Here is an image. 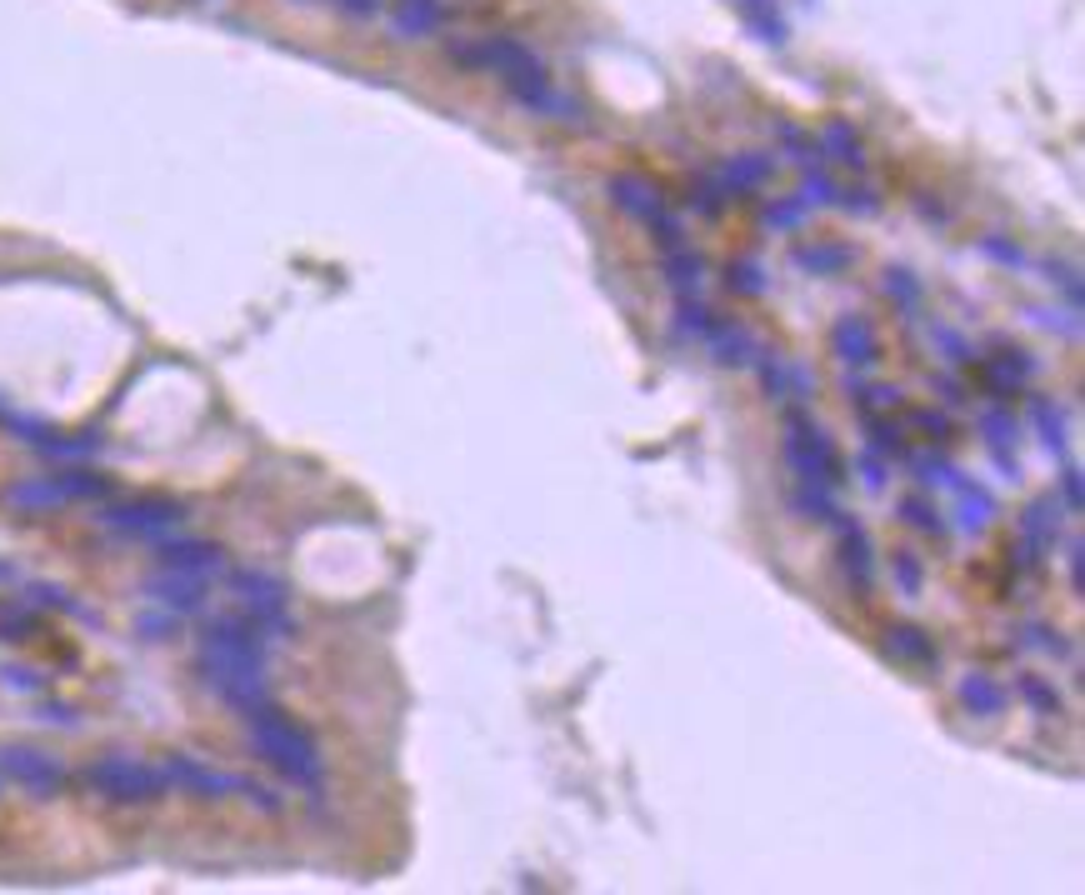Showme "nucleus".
Here are the masks:
<instances>
[{
    "instance_id": "412c9836",
    "label": "nucleus",
    "mask_w": 1085,
    "mask_h": 895,
    "mask_svg": "<svg viewBox=\"0 0 1085 895\" xmlns=\"http://www.w3.org/2000/svg\"><path fill=\"white\" fill-rule=\"evenodd\" d=\"M145 591H151L161 605H171V611H181V615H185V611H201V605H205V585L195 581V575H181V571H165V575H155V581L145 585Z\"/></svg>"
},
{
    "instance_id": "09e8293b",
    "label": "nucleus",
    "mask_w": 1085,
    "mask_h": 895,
    "mask_svg": "<svg viewBox=\"0 0 1085 895\" xmlns=\"http://www.w3.org/2000/svg\"><path fill=\"white\" fill-rule=\"evenodd\" d=\"M941 391H945V401L951 405H961L965 395H961V381H951V375H941Z\"/></svg>"
},
{
    "instance_id": "1a4fd4ad",
    "label": "nucleus",
    "mask_w": 1085,
    "mask_h": 895,
    "mask_svg": "<svg viewBox=\"0 0 1085 895\" xmlns=\"http://www.w3.org/2000/svg\"><path fill=\"white\" fill-rule=\"evenodd\" d=\"M0 771L11 775L16 785H26V791H61L66 785V765L56 761V755H41V751H26V745H6L0 751Z\"/></svg>"
},
{
    "instance_id": "5701e85b",
    "label": "nucleus",
    "mask_w": 1085,
    "mask_h": 895,
    "mask_svg": "<svg viewBox=\"0 0 1085 895\" xmlns=\"http://www.w3.org/2000/svg\"><path fill=\"white\" fill-rule=\"evenodd\" d=\"M885 651H891L895 661H911V665L935 661V641L925 631H915V625H891V631H885Z\"/></svg>"
},
{
    "instance_id": "0eeeda50",
    "label": "nucleus",
    "mask_w": 1085,
    "mask_h": 895,
    "mask_svg": "<svg viewBox=\"0 0 1085 895\" xmlns=\"http://www.w3.org/2000/svg\"><path fill=\"white\" fill-rule=\"evenodd\" d=\"M111 531L121 535H141V541H161L165 531L181 525V505L175 501H131V505H115V511L101 515Z\"/></svg>"
},
{
    "instance_id": "7ed1b4c3",
    "label": "nucleus",
    "mask_w": 1085,
    "mask_h": 895,
    "mask_svg": "<svg viewBox=\"0 0 1085 895\" xmlns=\"http://www.w3.org/2000/svg\"><path fill=\"white\" fill-rule=\"evenodd\" d=\"M611 201L621 205L625 215H635L641 225H651L655 241H661V251H671V245H685L681 215L665 205V195L655 191L645 175H615V181H611Z\"/></svg>"
},
{
    "instance_id": "9b49d317",
    "label": "nucleus",
    "mask_w": 1085,
    "mask_h": 895,
    "mask_svg": "<svg viewBox=\"0 0 1085 895\" xmlns=\"http://www.w3.org/2000/svg\"><path fill=\"white\" fill-rule=\"evenodd\" d=\"M165 785H185V791L211 795V801H215V795H231V791H251L241 775L211 771V765L191 761V755H171V761H165Z\"/></svg>"
},
{
    "instance_id": "6ab92c4d",
    "label": "nucleus",
    "mask_w": 1085,
    "mask_h": 895,
    "mask_svg": "<svg viewBox=\"0 0 1085 895\" xmlns=\"http://www.w3.org/2000/svg\"><path fill=\"white\" fill-rule=\"evenodd\" d=\"M775 171L771 155H735L731 165H721V175H715V191L721 195H745L755 191V185H765Z\"/></svg>"
},
{
    "instance_id": "a878e982",
    "label": "nucleus",
    "mask_w": 1085,
    "mask_h": 895,
    "mask_svg": "<svg viewBox=\"0 0 1085 895\" xmlns=\"http://www.w3.org/2000/svg\"><path fill=\"white\" fill-rule=\"evenodd\" d=\"M901 521L911 525V531H921V535H945V531H951V521L941 515V505H935L931 495H905Z\"/></svg>"
},
{
    "instance_id": "20e7f679",
    "label": "nucleus",
    "mask_w": 1085,
    "mask_h": 895,
    "mask_svg": "<svg viewBox=\"0 0 1085 895\" xmlns=\"http://www.w3.org/2000/svg\"><path fill=\"white\" fill-rule=\"evenodd\" d=\"M86 781L106 795V801H155L165 791V771L135 761V755H106L86 771Z\"/></svg>"
},
{
    "instance_id": "58836bf2",
    "label": "nucleus",
    "mask_w": 1085,
    "mask_h": 895,
    "mask_svg": "<svg viewBox=\"0 0 1085 895\" xmlns=\"http://www.w3.org/2000/svg\"><path fill=\"white\" fill-rule=\"evenodd\" d=\"M825 151H831L835 161H845V165H865L861 145L851 141V131H845V125H831V131H825Z\"/></svg>"
},
{
    "instance_id": "393cba45",
    "label": "nucleus",
    "mask_w": 1085,
    "mask_h": 895,
    "mask_svg": "<svg viewBox=\"0 0 1085 895\" xmlns=\"http://www.w3.org/2000/svg\"><path fill=\"white\" fill-rule=\"evenodd\" d=\"M855 261L851 245H795V265L811 275H835Z\"/></svg>"
},
{
    "instance_id": "c03bdc74",
    "label": "nucleus",
    "mask_w": 1085,
    "mask_h": 895,
    "mask_svg": "<svg viewBox=\"0 0 1085 895\" xmlns=\"http://www.w3.org/2000/svg\"><path fill=\"white\" fill-rule=\"evenodd\" d=\"M911 425L915 431H931V441H945V435H951V421H945L941 411H915Z\"/></svg>"
},
{
    "instance_id": "2eb2a0df",
    "label": "nucleus",
    "mask_w": 1085,
    "mask_h": 895,
    "mask_svg": "<svg viewBox=\"0 0 1085 895\" xmlns=\"http://www.w3.org/2000/svg\"><path fill=\"white\" fill-rule=\"evenodd\" d=\"M1035 375V361L1025 351H1001V355H981V381L985 391L995 395V401H1005V395L1025 391V381Z\"/></svg>"
},
{
    "instance_id": "ea45409f",
    "label": "nucleus",
    "mask_w": 1085,
    "mask_h": 895,
    "mask_svg": "<svg viewBox=\"0 0 1085 895\" xmlns=\"http://www.w3.org/2000/svg\"><path fill=\"white\" fill-rule=\"evenodd\" d=\"M835 195H841V191H835V181H831V175H821V171L801 181V201L811 205V211H815V205H835Z\"/></svg>"
},
{
    "instance_id": "9d476101",
    "label": "nucleus",
    "mask_w": 1085,
    "mask_h": 895,
    "mask_svg": "<svg viewBox=\"0 0 1085 895\" xmlns=\"http://www.w3.org/2000/svg\"><path fill=\"white\" fill-rule=\"evenodd\" d=\"M701 345L711 351L715 365H725V371H745V365H755V361H761V351H765V345L755 341L751 325H741V321H715L711 331H705Z\"/></svg>"
},
{
    "instance_id": "473e14b6",
    "label": "nucleus",
    "mask_w": 1085,
    "mask_h": 895,
    "mask_svg": "<svg viewBox=\"0 0 1085 895\" xmlns=\"http://www.w3.org/2000/svg\"><path fill=\"white\" fill-rule=\"evenodd\" d=\"M1021 645H1031V651L1051 655V661H1071V641H1065L1061 631H1051V625H1041V621L1025 625V631H1021Z\"/></svg>"
},
{
    "instance_id": "f3484780",
    "label": "nucleus",
    "mask_w": 1085,
    "mask_h": 895,
    "mask_svg": "<svg viewBox=\"0 0 1085 895\" xmlns=\"http://www.w3.org/2000/svg\"><path fill=\"white\" fill-rule=\"evenodd\" d=\"M955 695H961V705L971 715H1005V705H1011V691H1005L1001 681H995L991 671H971V675H961V685H955Z\"/></svg>"
},
{
    "instance_id": "a18cd8bd",
    "label": "nucleus",
    "mask_w": 1085,
    "mask_h": 895,
    "mask_svg": "<svg viewBox=\"0 0 1085 895\" xmlns=\"http://www.w3.org/2000/svg\"><path fill=\"white\" fill-rule=\"evenodd\" d=\"M1065 565H1071V585L1081 591V585H1085V545H1081V535L1065 541Z\"/></svg>"
},
{
    "instance_id": "c9c22d12",
    "label": "nucleus",
    "mask_w": 1085,
    "mask_h": 895,
    "mask_svg": "<svg viewBox=\"0 0 1085 895\" xmlns=\"http://www.w3.org/2000/svg\"><path fill=\"white\" fill-rule=\"evenodd\" d=\"M975 251L985 255V261H995V265H1011V271H1021V265H1031V255L1021 251L1015 241H1005V235H985Z\"/></svg>"
},
{
    "instance_id": "f8f14e48",
    "label": "nucleus",
    "mask_w": 1085,
    "mask_h": 895,
    "mask_svg": "<svg viewBox=\"0 0 1085 895\" xmlns=\"http://www.w3.org/2000/svg\"><path fill=\"white\" fill-rule=\"evenodd\" d=\"M835 535H841V571H845V581L855 585V591H871L875 585V551H871V535L861 531V525L851 521V515H841L835 521Z\"/></svg>"
},
{
    "instance_id": "b1692460",
    "label": "nucleus",
    "mask_w": 1085,
    "mask_h": 895,
    "mask_svg": "<svg viewBox=\"0 0 1085 895\" xmlns=\"http://www.w3.org/2000/svg\"><path fill=\"white\" fill-rule=\"evenodd\" d=\"M1031 421H1035V431H1041L1045 451H1051V455H1065L1071 435H1065V411H1061V405H1051L1045 395H1035V401H1031Z\"/></svg>"
},
{
    "instance_id": "c756f323",
    "label": "nucleus",
    "mask_w": 1085,
    "mask_h": 895,
    "mask_svg": "<svg viewBox=\"0 0 1085 895\" xmlns=\"http://www.w3.org/2000/svg\"><path fill=\"white\" fill-rule=\"evenodd\" d=\"M711 325H715V315L705 311L695 295H681V305H675V335H681V341H705Z\"/></svg>"
},
{
    "instance_id": "4c0bfd02",
    "label": "nucleus",
    "mask_w": 1085,
    "mask_h": 895,
    "mask_svg": "<svg viewBox=\"0 0 1085 895\" xmlns=\"http://www.w3.org/2000/svg\"><path fill=\"white\" fill-rule=\"evenodd\" d=\"M885 295H891L901 311H915L921 305V281L911 271H885Z\"/></svg>"
},
{
    "instance_id": "7c9ffc66",
    "label": "nucleus",
    "mask_w": 1085,
    "mask_h": 895,
    "mask_svg": "<svg viewBox=\"0 0 1085 895\" xmlns=\"http://www.w3.org/2000/svg\"><path fill=\"white\" fill-rule=\"evenodd\" d=\"M845 391H851V401L861 405V411H895V405H901V391H895V385H865L861 375H855V381L845 375Z\"/></svg>"
},
{
    "instance_id": "c85d7f7f",
    "label": "nucleus",
    "mask_w": 1085,
    "mask_h": 895,
    "mask_svg": "<svg viewBox=\"0 0 1085 895\" xmlns=\"http://www.w3.org/2000/svg\"><path fill=\"white\" fill-rule=\"evenodd\" d=\"M1015 695H1021L1035 715H1061V691H1055L1045 675H1031V671L1015 675Z\"/></svg>"
},
{
    "instance_id": "f704fd0d",
    "label": "nucleus",
    "mask_w": 1085,
    "mask_h": 895,
    "mask_svg": "<svg viewBox=\"0 0 1085 895\" xmlns=\"http://www.w3.org/2000/svg\"><path fill=\"white\" fill-rule=\"evenodd\" d=\"M725 285H731L735 295H765V271L761 261H731V271H725Z\"/></svg>"
},
{
    "instance_id": "a211bd4d",
    "label": "nucleus",
    "mask_w": 1085,
    "mask_h": 895,
    "mask_svg": "<svg viewBox=\"0 0 1085 895\" xmlns=\"http://www.w3.org/2000/svg\"><path fill=\"white\" fill-rule=\"evenodd\" d=\"M791 505L801 521H815V525H835L845 515L841 501H835V485H821V481H795Z\"/></svg>"
},
{
    "instance_id": "a19ab883",
    "label": "nucleus",
    "mask_w": 1085,
    "mask_h": 895,
    "mask_svg": "<svg viewBox=\"0 0 1085 895\" xmlns=\"http://www.w3.org/2000/svg\"><path fill=\"white\" fill-rule=\"evenodd\" d=\"M1081 491H1085V485H1081V465H1065V471H1061V495H1055V501H1061V511L1065 515H1081Z\"/></svg>"
},
{
    "instance_id": "dca6fc26",
    "label": "nucleus",
    "mask_w": 1085,
    "mask_h": 895,
    "mask_svg": "<svg viewBox=\"0 0 1085 895\" xmlns=\"http://www.w3.org/2000/svg\"><path fill=\"white\" fill-rule=\"evenodd\" d=\"M161 565H165V571H181V575L205 581V575L221 571V551H215L211 541H165L161 545Z\"/></svg>"
},
{
    "instance_id": "6e6552de",
    "label": "nucleus",
    "mask_w": 1085,
    "mask_h": 895,
    "mask_svg": "<svg viewBox=\"0 0 1085 895\" xmlns=\"http://www.w3.org/2000/svg\"><path fill=\"white\" fill-rule=\"evenodd\" d=\"M831 355L845 365V371H871L881 361V335L865 315H841L831 325Z\"/></svg>"
},
{
    "instance_id": "2f4dec72",
    "label": "nucleus",
    "mask_w": 1085,
    "mask_h": 895,
    "mask_svg": "<svg viewBox=\"0 0 1085 895\" xmlns=\"http://www.w3.org/2000/svg\"><path fill=\"white\" fill-rule=\"evenodd\" d=\"M805 215H811V205H805L801 195H785V201H771V205H765V211H761V225H765V231H795V225H801Z\"/></svg>"
},
{
    "instance_id": "de8ad7c7",
    "label": "nucleus",
    "mask_w": 1085,
    "mask_h": 895,
    "mask_svg": "<svg viewBox=\"0 0 1085 895\" xmlns=\"http://www.w3.org/2000/svg\"><path fill=\"white\" fill-rule=\"evenodd\" d=\"M835 205H845V211H855V215H875V211H881V201H875L871 191H855V195H835Z\"/></svg>"
},
{
    "instance_id": "79ce46f5",
    "label": "nucleus",
    "mask_w": 1085,
    "mask_h": 895,
    "mask_svg": "<svg viewBox=\"0 0 1085 895\" xmlns=\"http://www.w3.org/2000/svg\"><path fill=\"white\" fill-rule=\"evenodd\" d=\"M861 481H865V491H881L885 485V455H875L871 445L861 451Z\"/></svg>"
},
{
    "instance_id": "f257e3e1",
    "label": "nucleus",
    "mask_w": 1085,
    "mask_h": 895,
    "mask_svg": "<svg viewBox=\"0 0 1085 895\" xmlns=\"http://www.w3.org/2000/svg\"><path fill=\"white\" fill-rule=\"evenodd\" d=\"M245 721H251L255 755H265V761H271L275 771L285 775V781L305 785V791H315V785H321V775H325L321 751H315V741L291 721V715H281L275 705H255Z\"/></svg>"
},
{
    "instance_id": "f03ea898",
    "label": "nucleus",
    "mask_w": 1085,
    "mask_h": 895,
    "mask_svg": "<svg viewBox=\"0 0 1085 895\" xmlns=\"http://www.w3.org/2000/svg\"><path fill=\"white\" fill-rule=\"evenodd\" d=\"M781 455H785V465H791L795 481H821V485L841 481V455H835V441L825 435V425L815 421V415L801 411V405L785 411Z\"/></svg>"
},
{
    "instance_id": "4468645a",
    "label": "nucleus",
    "mask_w": 1085,
    "mask_h": 895,
    "mask_svg": "<svg viewBox=\"0 0 1085 895\" xmlns=\"http://www.w3.org/2000/svg\"><path fill=\"white\" fill-rule=\"evenodd\" d=\"M981 431H985V445H991L995 465L1005 471V481H1015V475H1021V461H1015L1021 421H1015V411H1005V405H985V411H981Z\"/></svg>"
},
{
    "instance_id": "423d86ee",
    "label": "nucleus",
    "mask_w": 1085,
    "mask_h": 895,
    "mask_svg": "<svg viewBox=\"0 0 1085 895\" xmlns=\"http://www.w3.org/2000/svg\"><path fill=\"white\" fill-rule=\"evenodd\" d=\"M1061 521H1065V511H1061V501L1055 495H1041V501H1031L1021 511V565L1031 571V565H1041V555L1045 551H1055V541H1061Z\"/></svg>"
},
{
    "instance_id": "49530a36",
    "label": "nucleus",
    "mask_w": 1085,
    "mask_h": 895,
    "mask_svg": "<svg viewBox=\"0 0 1085 895\" xmlns=\"http://www.w3.org/2000/svg\"><path fill=\"white\" fill-rule=\"evenodd\" d=\"M721 205H725V195L715 191V185H701V191L691 195V211L695 215H721Z\"/></svg>"
},
{
    "instance_id": "e433bc0d",
    "label": "nucleus",
    "mask_w": 1085,
    "mask_h": 895,
    "mask_svg": "<svg viewBox=\"0 0 1085 895\" xmlns=\"http://www.w3.org/2000/svg\"><path fill=\"white\" fill-rule=\"evenodd\" d=\"M931 341L941 345V351H945V361H951V365H971V361H975L971 341H965L961 331H951V325H941V321H935V325H931Z\"/></svg>"
},
{
    "instance_id": "ddd939ff",
    "label": "nucleus",
    "mask_w": 1085,
    "mask_h": 895,
    "mask_svg": "<svg viewBox=\"0 0 1085 895\" xmlns=\"http://www.w3.org/2000/svg\"><path fill=\"white\" fill-rule=\"evenodd\" d=\"M755 371H761L771 401H801L805 405L815 395V375L805 371V365H791V361H781V355H771V351H761Z\"/></svg>"
},
{
    "instance_id": "37998d69",
    "label": "nucleus",
    "mask_w": 1085,
    "mask_h": 895,
    "mask_svg": "<svg viewBox=\"0 0 1085 895\" xmlns=\"http://www.w3.org/2000/svg\"><path fill=\"white\" fill-rule=\"evenodd\" d=\"M1051 285H1061L1065 301H1071V311H1081V275H1075L1071 265H1051Z\"/></svg>"
},
{
    "instance_id": "aec40b11",
    "label": "nucleus",
    "mask_w": 1085,
    "mask_h": 895,
    "mask_svg": "<svg viewBox=\"0 0 1085 895\" xmlns=\"http://www.w3.org/2000/svg\"><path fill=\"white\" fill-rule=\"evenodd\" d=\"M991 521H995V501H991V491H985V485H971V481L955 485V531L981 535Z\"/></svg>"
},
{
    "instance_id": "4be33fe9",
    "label": "nucleus",
    "mask_w": 1085,
    "mask_h": 895,
    "mask_svg": "<svg viewBox=\"0 0 1085 895\" xmlns=\"http://www.w3.org/2000/svg\"><path fill=\"white\" fill-rule=\"evenodd\" d=\"M661 271H665V281H671L675 295H695L705 281V261L695 255V245H671V251H661Z\"/></svg>"
},
{
    "instance_id": "39448f33",
    "label": "nucleus",
    "mask_w": 1085,
    "mask_h": 895,
    "mask_svg": "<svg viewBox=\"0 0 1085 895\" xmlns=\"http://www.w3.org/2000/svg\"><path fill=\"white\" fill-rule=\"evenodd\" d=\"M235 595H241L245 615H251L261 631L281 635L291 631V615H285V585L265 571H235Z\"/></svg>"
},
{
    "instance_id": "72a5a7b5",
    "label": "nucleus",
    "mask_w": 1085,
    "mask_h": 895,
    "mask_svg": "<svg viewBox=\"0 0 1085 895\" xmlns=\"http://www.w3.org/2000/svg\"><path fill=\"white\" fill-rule=\"evenodd\" d=\"M891 581H895V591H901L905 601H915V595H921L925 571H921V561H915V551H895L891 555Z\"/></svg>"
},
{
    "instance_id": "bb28decb",
    "label": "nucleus",
    "mask_w": 1085,
    "mask_h": 895,
    "mask_svg": "<svg viewBox=\"0 0 1085 895\" xmlns=\"http://www.w3.org/2000/svg\"><path fill=\"white\" fill-rule=\"evenodd\" d=\"M911 471H915V481H921L925 491H955V485L965 481L961 465H951L945 455H911Z\"/></svg>"
},
{
    "instance_id": "cd10ccee",
    "label": "nucleus",
    "mask_w": 1085,
    "mask_h": 895,
    "mask_svg": "<svg viewBox=\"0 0 1085 895\" xmlns=\"http://www.w3.org/2000/svg\"><path fill=\"white\" fill-rule=\"evenodd\" d=\"M865 435H871V451L875 455H885V461H895V455H905V431L901 425L891 421V415H881V411H865Z\"/></svg>"
}]
</instances>
